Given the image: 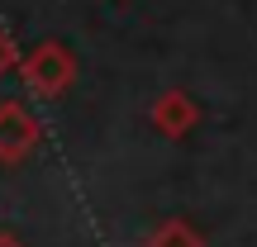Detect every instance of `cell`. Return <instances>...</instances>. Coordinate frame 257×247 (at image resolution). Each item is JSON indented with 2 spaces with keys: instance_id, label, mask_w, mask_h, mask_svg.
<instances>
[]
</instances>
